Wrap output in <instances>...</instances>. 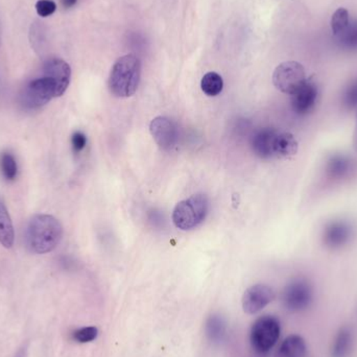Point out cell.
<instances>
[{
  "mask_svg": "<svg viewBox=\"0 0 357 357\" xmlns=\"http://www.w3.org/2000/svg\"><path fill=\"white\" fill-rule=\"evenodd\" d=\"M61 2L64 8H70L77 4V0H61Z\"/></svg>",
  "mask_w": 357,
  "mask_h": 357,
  "instance_id": "obj_29",
  "label": "cell"
},
{
  "mask_svg": "<svg viewBox=\"0 0 357 357\" xmlns=\"http://www.w3.org/2000/svg\"><path fill=\"white\" fill-rule=\"evenodd\" d=\"M15 232L10 214L4 204L0 201V243L6 249L14 245Z\"/></svg>",
  "mask_w": 357,
  "mask_h": 357,
  "instance_id": "obj_19",
  "label": "cell"
},
{
  "mask_svg": "<svg viewBox=\"0 0 357 357\" xmlns=\"http://www.w3.org/2000/svg\"><path fill=\"white\" fill-rule=\"evenodd\" d=\"M29 41H31V47L37 52L38 54H43L45 52L46 31L44 23L35 21L31 24L29 29Z\"/></svg>",
  "mask_w": 357,
  "mask_h": 357,
  "instance_id": "obj_20",
  "label": "cell"
},
{
  "mask_svg": "<svg viewBox=\"0 0 357 357\" xmlns=\"http://www.w3.org/2000/svg\"><path fill=\"white\" fill-rule=\"evenodd\" d=\"M142 77V63L135 54H126L113 65L109 77V89L113 96L127 98L137 91Z\"/></svg>",
  "mask_w": 357,
  "mask_h": 357,
  "instance_id": "obj_2",
  "label": "cell"
},
{
  "mask_svg": "<svg viewBox=\"0 0 357 357\" xmlns=\"http://www.w3.org/2000/svg\"><path fill=\"white\" fill-rule=\"evenodd\" d=\"M356 345V335L349 325H344L335 333L331 348V357H351Z\"/></svg>",
  "mask_w": 357,
  "mask_h": 357,
  "instance_id": "obj_15",
  "label": "cell"
},
{
  "mask_svg": "<svg viewBox=\"0 0 357 357\" xmlns=\"http://www.w3.org/2000/svg\"><path fill=\"white\" fill-rule=\"evenodd\" d=\"M98 335V329L94 326L83 327L73 331V339L79 344L90 343L96 340Z\"/></svg>",
  "mask_w": 357,
  "mask_h": 357,
  "instance_id": "obj_26",
  "label": "cell"
},
{
  "mask_svg": "<svg viewBox=\"0 0 357 357\" xmlns=\"http://www.w3.org/2000/svg\"><path fill=\"white\" fill-rule=\"evenodd\" d=\"M278 131L272 128H264L254 135L252 149L254 154L261 159L275 158V142Z\"/></svg>",
  "mask_w": 357,
  "mask_h": 357,
  "instance_id": "obj_14",
  "label": "cell"
},
{
  "mask_svg": "<svg viewBox=\"0 0 357 357\" xmlns=\"http://www.w3.org/2000/svg\"><path fill=\"white\" fill-rule=\"evenodd\" d=\"M275 357H310L305 340L299 335H291L283 340Z\"/></svg>",
  "mask_w": 357,
  "mask_h": 357,
  "instance_id": "obj_16",
  "label": "cell"
},
{
  "mask_svg": "<svg viewBox=\"0 0 357 357\" xmlns=\"http://www.w3.org/2000/svg\"><path fill=\"white\" fill-rule=\"evenodd\" d=\"M0 43H1V25H0Z\"/></svg>",
  "mask_w": 357,
  "mask_h": 357,
  "instance_id": "obj_31",
  "label": "cell"
},
{
  "mask_svg": "<svg viewBox=\"0 0 357 357\" xmlns=\"http://www.w3.org/2000/svg\"><path fill=\"white\" fill-rule=\"evenodd\" d=\"M0 169L6 180L13 181L16 178L18 167H17L16 159L10 153H2L0 156Z\"/></svg>",
  "mask_w": 357,
  "mask_h": 357,
  "instance_id": "obj_24",
  "label": "cell"
},
{
  "mask_svg": "<svg viewBox=\"0 0 357 357\" xmlns=\"http://www.w3.org/2000/svg\"><path fill=\"white\" fill-rule=\"evenodd\" d=\"M281 324L278 318L271 314L260 317L252 325L250 344L258 356H266L278 343Z\"/></svg>",
  "mask_w": 357,
  "mask_h": 357,
  "instance_id": "obj_4",
  "label": "cell"
},
{
  "mask_svg": "<svg viewBox=\"0 0 357 357\" xmlns=\"http://www.w3.org/2000/svg\"><path fill=\"white\" fill-rule=\"evenodd\" d=\"M354 227L346 220H333L325 225L322 231V241L325 247L337 250L345 247L351 241Z\"/></svg>",
  "mask_w": 357,
  "mask_h": 357,
  "instance_id": "obj_8",
  "label": "cell"
},
{
  "mask_svg": "<svg viewBox=\"0 0 357 357\" xmlns=\"http://www.w3.org/2000/svg\"><path fill=\"white\" fill-rule=\"evenodd\" d=\"M298 152V142L291 133L278 132L275 142V158H289Z\"/></svg>",
  "mask_w": 357,
  "mask_h": 357,
  "instance_id": "obj_18",
  "label": "cell"
},
{
  "mask_svg": "<svg viewBox=\"0 0 357 357\" xmlns=\"http://www.w3.org/2000/svg\"><path fill=\"white\" fill-rule=\"evenodd\" d=\"M206 335L213 344H220L227 335V323L220 314H212L206 321Z\"/></svg>",
  "mask_w": 357,
  "mask_h": 357,
  "instance_id": "obj_17",
  "label": "cell"
},
{
  "mask_svg": "<svg viewBox=\"0 0 357 357\" xmlns=\"http://www.w3.org/2000/svg\"><path fill=\"white\" fill-rule=\"evenodd\" d=\"M43 75H47L56 83L59 98L66 92L71 79V68L62 59L52 58L43 66Z\"/></svg>",
  "mask_w": 357,
  "mask_h": 357,
  "instance_id": "obj_13",
  "label": "cell"
},
{
  "mask_svg": "<svg viewBox=\"0 0 357 357\" xmlns=\"http://www.w3.org/2000/svg\"><path fill=\"white\" fill-rule=\"evenodd\" d=\"M201 88L208 96H216L222 91L224 81L218 73H208L202 79Z\"/></svg>",
  "mask_w": 357,
  "mask_h": 357,
  "instance_id": "obj_21",
  "label": "cell"
},
{
  "mask_svg": "<svg viewBox=\"0 0 357 357\" xmlns=\"http://www.w3.org/2000/svg\"><path fill=\"white\" fill-rule=\"evenodd\" d=\"M350 21L349 12L344 8H337L331 17V31L333 35L337 38L341 37L349 26Z\"/></svg>",
  "mask_w": 357,
  "mask_h": 357,
  "instance_id": "obj_22",
  "label": "cell"
},
{
  "mask_svg": "<svg viewBox=\"0 0 357 357\" xmlns=\"http://www.w3.org/2000/svg\"><path fill=\"white\" fill-rule=\"evenodd\" d=\"M150 131L156 144L163 150H172L177 144V126L169 117L158 116L153 119Z\"/></svg>",
  "mask_w": 357,
  "mask_h": 357,
  "instance_id": "obj_10",
  "label": "cell"
},
{
  "mask_svg": "<svg viewBox=\"0 0 357 357\" xmlns=\"http://www.w3.org/2000/svg\"><path fill=\"white\" fill-rule=\"evenodd\" d=\"M337 40L344 50L357 52V20L350 21L349 26Z\"/></svg>",
  "mask_w": 357,
  "mask_h": 357,
  "instance_id": "obj_23",
  "label": "cell"
},
{
  "mask_svg": "<svg viewBox=\"0 0 357 357\" xmlns=\"http://www.w3.org/2000/svg\"><path fill=\"white\" fill-rule=\"evenodd\" d=\"M208 212V197L205 195H191L188 199L177 204L173 212V222L180 230H192L205 220Z\"/></svg>",
  "mask_w": 357,
  "mask_h": 357,
  "instance_id": "obj_3",
  "label": "cell"
},
{
  "mask_svg": "<svg viewBox=\"0 0 357 357\" xmlns=\"http://www.w3.org/2000/svg\"><path fill=\"white\" fill-rule=\"evenodd\" d=\"M356 161L350 155L333 153L325 162L326 176L333 181H342L351 177L356 171Z\"/></svg>",
  "mask_w": 357,
  "mask_h": 357,
  "instance_id": "obj_11",
  "label": "cell"
},
{
  "mask_svg": "<svg viewBox=\"0 0 357 357\" xmlns=\"http://www.w3.org/2000/svg\"><path fill=\"white\" fill-rule=\"evenodd\" d=\"M319 90L316 84L307 81L291 96V109L298 115H307L318 102Z\"/></svg>",
  "mask_w": 357,
  "mask_h": 357,
  "instance_id": "obj_12",
  "label": "cell"
},
{
  "mask_svg": "<svg viewBox=\"0 0 357 357\" xmlns=\"http://www.w3.org/2000/svg\"><path fill=\"white\" fill-rule=\"evenodd\" d=\"M56 98H59L56 83L43 75L25 86L21 93V104L26 109H39Z\"/></svg>",
  "mask_w": 357,
  "mask_h": 357,
  "instance_id": "obj_5",
  "label": "cell"
},
{
  "mask_svg": "<svg viewBox=\"0 0 357 357\" xmlns=\"http://www.w3.org/2000/svg\"><path fill=\"white\" fill-rule=\"evenodd\" d=\"M354 146L356 149L357 152V109H356V128H354Z\"/></svg>",
  "mask_w": 357,
  "mask_h": 357,
  "instance_id": "obj_30",
  "label": "cell"
},
{
  "mask_svg": "<svg viewBox=\"0 0 357 357\" xmlns=\"http://www.w3.org/2000/svg\"><path fill=\"white\" fill-rule=\"evenodd\" d=\"M314 301V287L303 278L295 279L285 287L282 303L289 312H301L307 310Z\"/></svg>",
  "mask_w": 357,
  "mask_h": 357,
  "instance_id": "obj_7",
  "label": "cell"
},
{
  "mask_svg": "<svg viewBox=\"0 0 357 357\" xmlns=\"http://www.w3.org/2000/svg\"><path fill=\"white\" fill-rule=\"evenodd\" d=\"M63 226L50 214H36L29 220L25 232L26 247L31 253L47 254L62 241Z\"/></svg>",
  "mask_w": 357,
  "mask_h": 357,
  "instance_id": "obj_1",
  "label": "cell"
},
{
  "mask_svg": "<svg viewBox=\"0 0 357 357\" xmlns=\"http://www.w3.org/2000/svg\"><path fill=\"white\" fill-rule=\"evenodd\" d=\"M276 298L274 289L266 284H255L243 294L241 304L247 314H256L272 303Z\"/></svg>",
  "mask_w": 357,
  "mask_h": 357,
  "instance_id": "obj_9",
  "label": "cell"
},
{
  "mask_svg": "<svg viewBox=\"0 0 357 357\" xmlns=\"http://www.w3.org/2000/svg\"><path fill=\"white\" fill-rule=\"evenodd\" d=\"M306 82L305 69L296 61L281 63L273 73L275 87L289 96H293Z\"/></svg>",
  "mask_w": 357,
  "mask_h": 357,
  "instance_id": "obj_6",
  "label": "cell"
},
{
  "mask_svg": "<svg viewBox=\"0 0 357 357\" xmlns=\"http://www.w3.org/2000/svg\"><path fill=\"white\" fill-rule=\"evenodd\" d=\"M343 106L347 110L352 111L357 109V79H354L349 85L346 87L343 93Z\"/></svg>",
  "mask_w": 357,
  "mask_h": 357,
  "instance_id": "obj_25",
  "label": "cell"
},
{
  "mask_svg": "<svg viewBox=\"0 0 357 357\" xmlns=\"http://www.w3.org/2000/svg\"><path fill=\"white\" fill-rule=\"evenodd\" d=\"M56 2L52 1V0H38L36 2V10H37V14L42 17V18L52 16L56 12Z\"/></svg>",
  "mask_w": 357,
  "mask_h": 357,
  "instance_id": "obj_27",
  "label": "cell"
},
{
  "mask_svg": "<svg viewBox=\"0 0 357 357\" xmlns=\"http://www.w3.org/2000/svg\"><path fill=\"white\" fill-rule=\"evenodd\" d=\"M71 144L75 153H81L87 146V137L82 132H75L71 137Z\"/></svg>",
  "mask_w": 357,
  "mask_h": 357,
  "instance_id": "obj_28",
  "label": "cell"
}]
</instances>
